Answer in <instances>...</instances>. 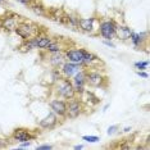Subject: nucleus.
I'll return each instance as SVG.
<instances>
[{
  "instance_id": "1",
  "label": "nucleus",
  "mask_w": 150,
  "mask_h": 150,
  "mask_svg": "<svg viewBox=\"0 0 150 150\" xmlns=\"http://www.w3.org/2000/svg\"><path fill=\"white\" fill-rule=\"evenodd\" d=\"M55 94L58 98L64 99V100H71L76 98V93H74L73 85L69 78L62 77L58 82H55Z\"/></svg>"
},
{
  "instance_id": "2",
  "label": "nucleus",
  "mask_w": 150,
  "mask_h": 150,
  "mask_svg": "<svg viewBox=\"0 0 150 150\" xmlns=\"http://www.w3.org/2000/svg\"><path fill=\"white\" fill-rule=\"evenodd\" d=\"M98 32L104 40L114 39L117 33V23L114 22V19H103L99 22Z\"/></svg>"
},
{
  "instance_id": "3",
  "label": "nucleus",
  "mask_w": 150,
  "mask_h": 150,
  "mask_svg": "<svg viewBox=\"0 0 150 150\" xmlns=\"http://www.w3.org/2000/svg\"><path fill=\"white\" fill-rule=\"evenodd\" d=\"M14 32L22 40H27L30 37L35 36L36 33H39V30H37V27L35 25H32L30 22H19V23H17Z\"/></svg>"
},
{
  "instance_id": "4",
  "label": "nucleus",
  "mask_w": 150,
  "mask_h": 150,
  "mask_svg": "<svg viewBox=\"0 0 150 150\" xmlns=\"http://www.w3.org/2000/svg\"><path fill=\"white\" fill-rule=\"evenodd\" d=\"M86 71H87L86 68L80 69L71 80L74 88V93H76V95H80V96H82L85 91H86V88H85V86H86Z\"/></svg>"
},
{
  "instance_id": "5",
  "label": "nucleus",
  "mask_w": 150,
  "mask_h": 150,
  "mask_svg": "<svg viewBox=\"0 0 150 150\" xmlns=\"http://www.w3.org/2000/svg\"><path fill=\"white\" fill-rule=\"evenodd\" d=\"M83 110V105L82 101H80L78 99L73 98L71 100H68L67 103V110H66V118L69 119H76L82 114Z\"/></svg>"
},
{
  "instance_id": "6",
  "label": "nucleus",
  "mask_w": 150,
  "mask_h": 150,
  "mask_svg": "<svg viewBox=\"0 0 150 150\" xmlns=\"http://www.w3.org/2000/svg\"><path fill=\"white\" fill-rule=\"evenodd\" d=\"M64 57L66 60L68 62H72L76 64H80L82 68H85V63H83V49L82 47H69V49L64 50Z\"/></svg>"
},
{
  "instance_id": "7",
  "label": "nucleus",
  "mask_w": 150,
  "mask_h": 150,
  "mask_svg": "<svg viewBox=\"0 0 150 150\" xmlns=\"http://www.w3.org/2000/svg\"><path fill=\"white\" fill-rule=\"evenodd\" d=\"M107 82V77L98 71H86V85L91 87H103Z\"/></svg>"
},
{
  "instance_id": "8",
  "label": "nucleus",
  "mask_w": 150,
  "mask_h": 150,
  "mask_svg": "<svg viewBox=\"0 0 150 150\" xmlns=\"http://www.w3.org/2000/svg\"><path fill=\"white\" fill-rule=\"evenodd\" d=\"M49 107L52 109V112L54 114H57L58 117L66 118V110H67V101L64 99L60 98H54L50 100Z\"/></svg>"
},
{
  "instance_id": "9",
  "label": "nucleus",
  "mask_w": 150,
  "mask_h": 150,
  "mask_svg": "<svg viewBox=\"0 0 150 150\" xmlns=\"http://www.w3.org/2000/svg\"><path fill=\"white\" fill-rule=\"evenodd\" d=\"M12 139L14 141L18 142H23V141H32L36 139V135L32 134L31 129L28 128H23V127H18L13 131L12 134Z\"/></svg>"
},
{
  "instance_id": "10",
  "label": "nucleus",
  "mask_w": 150,
  "mask_h": 150,
  "mask_svg": "<svg viewBox=\"0 0 150 150\" xmlns=\"http://www.w3.org/2000/svg\"><path fill=\"white\" fill-rule=\"evenodd\" d=\"M60 73L64 78H72L74 74H76L80 69H82V67L80 64H76V63H72V62H68L66 60L62 66H60Z\"/></svg>"
},
{
  "instance_id": "11",
  "label": "nucleus",
  "mask_w": 150,
  "mask_h": 150,
  "mask_svg": "<svg viewBox=\"0 0 150 150\" xmlns=\"http://www.w3.org/2000/svg\"><path fill=\"white\" fill-rule=\"evenodd\" d=\"M58 125V115L50 112L47 115H45L42 119L39 121V127L41 129H53Z\"/></svg>"
},
{
  "instance_id": "12",
  "label": "nucleus",
  "mask_w": 150,
  "mask_h": 150,
  "mask_svg": "<svg viewBox=\"0 0 150 150\" xmlns=\"http://www.w3.org/2000/svg\"><path fill=\"white\" fill-rule=\"evenodd\" d=\"M95 21L96 19L94 17L90 18H78V30L86 32V33H91L95 28Z\"/></svg>"
},
{
  "instance_id": "13",
  "label": "nucleus",
  "mask_w": 150,
  "mask_h": 150,
  "mask_svg": "<svg viewBox=\"0 0 150 150\" xmlns=\"http://www.w3.org/2000/svg\"><path fill=\"white\" fill-rule=\"evenodd\" d=\"M33 39H35V42H36V49H40V50H45L47 45L53 41L52 37L46 35V33H36L33 36Z\"/></svg>"
},
{
  "instance_id": "14",
  "label": "nucleus",
  "mask_w": 150,
  "mask_h": 150,
  "mask_svg": "<svg viewBox=\"0 0 150 150\" xmlns=\"http://www.w3.org/2000/svg\"><path fill=\"white\" fill-rule=\"evenodd\" d=\"M47 60H49L50 66H52L53 68H60V66L66 62V57H64V54L62 52L53 53L47 57Z\"/></svg>"
},
{
  "instance_id": "15",
  "label": "nucleus",
  "mask_w": 150,
  "mask_h": 150,
  "mask_svg": "<svg viewBox=\"0 0 150 150\" xmlns=\"http://www.w3.org/2000/svg\"><path fill=\"white\" fill-rule=\"evenodd\" d=\"M17 26V19H16V16L13 14L12 17H4L1 21V25H0V27H1L3 30H5V31H14Z\"/></svg>"
},
{
  "instance_id": "16",
  "label": "nucleus",
  "mask_w": 150,
  "mask_h": 150,
  "mask_svg": "<svg viewBox=\"0 0 150 150\" xmlns=\"http://www.w3.org/2000/svg\"><path fill=\"white\" fill-rule=\"evenodd\" d=\"M145 37H146V33L145 32H135V31H131V35H129V40H131V42L134 44L135 47H140L142 45V42L145 41Z\"/></svg>"
},
{
  "instance_id": "17",
  "label": "nucleus",
  "mask_w": 150,
  "mask_h": 150,
  "mask_svg": "<svg viewBox=\"0 0 150 150\" xmlns=\"http://www.w3.org/2000/svg\"><path fill=\"white\" fill-rule=\"evenodd\" d=\"M83 63H85V68L93 67L94 63H99V58L94 53L83 49Z\"/></svg>"
},
{
  "instance_id": "18",
  "label": "nucleus",
  "mask_w": 150,
  "mask_h": 150,
  "mask_svg": "<svg viewBox=\"0 0 150 150\" xmlns=\"http://www.w3.org/2000/svg\"><path fill=\"white\" fill-rule=\"evenodd\" d=\"M32 49H36V42H35V39L32 37H30V39L27 40H23L22 45H19L18 50L22 53H27V52H31Z\"/></svg>"
},
{
  "instance_id": "19",
  "label": "nucleus",
  "mask_w": 150,
  "mask_h": 150,
  "mask_svg": "<svg viewBox=\"0 0 150 150\" xmlns=\"http://www.w3.org/2000/svg\"><path fill=\"white\" fill-rule=\"evenodd\" d=\"M129 35H131V28L127 26H121L117 25V33H115V37H119L121 40H128Z\"/></svg>"
},
{
  "instance_id": "20",
  "label": "nucleus",
  "mask_w": 150,
  "mask_h": 150,
  "mask_svg": "<svg viewBox=\"0 0 150 150\" xmlns=\"http://www.w3.org/2000/svg\"><path fill=\"white\" fill-rule=\"evenodd\" d=\"M30 8H31V11L35 13L36 16H39V17L46 16V9L44 8L42 4H39V3H33V4L30 5Z\"/></svg>"
},
{
  "instance_id": "21",
  "label": "nucleus",
  "mask_w": 150,
  "mask_h": 150,
  "mask_svg": "<svg viewBox=\"0 0 150 150\" xmlns=\"http://www.w3.org/2000/svg\"><path fill=\"white\" fill-rule=\"evenodd\" d=\"M46 52L49 53V54H53V53H59V52H63V46L60 45L58 41H55V40H53L52 42L47 45V47H46Z\"/></svg>"
},
{
  "instance_id": "22",
  "label": "nucleus",
  "mask_w": 150,
  "mask_h": 150,
  "mask_svg": "<svg viewBox=\"0 0 150 150\" xmlns=\"http://www.w3.org/2000/svg\"><path fill=\"white\" fill-rule=\"evenodd\" d=\"M50 76H52V80H53L54 83L58 82V81H59L60 78L63 77L62 73H60V69H59V68H53L52 72H50Z\"/></svg>"
},
{
  "instance_id": "23",
  "label": "nucleus",
  "mask_w": 150,
  "mask_h": 150,
  "mask_svg": "<svg viewBox=\"0 0 150 150\" xmlns=\"http://www.w3.org/2000/svg\"><path fill=\"white\" fill-rule=\"evenodd\" d=\"M134 67L136 68V69H139V71H145L146 68L149 67V62L148 60H144V62H135Z\"/></svg>"
},
{
  "instance_id": "24",
  "label": "nucleus",
  "mask_w": 150,
  "mask_h": 150,
  "mask_svg": "<svg viewBox=\"0 0 150 150\" xmlns=\"http://www.w3.org/2000/svg\"><path fill=\"white\" fill-rule=\"evenodd\" d=\"M82 140L87 142H98L100 139H99V136H82Z\"/></svg>"
},
{
  "instance_id": "25",
  "label": "nucleus",
  "mask_w": 150,
  "mask_h": 150,
  "mask_svg": "<svg viewBox=\"0 0 150 150\" xmlns=\"http://www.w3.org/2000/svg\"><path fill=\"white\" fill-rule=\"evenodd\" d=\"M117 131H118V125H113V126H110V127H108L107 134H108L109 136H112V135L117 134Z\"/></svg>"
},
{
  "instance_id": "26",
  "label": "nucleus",
  "mask_w": 150,
  "mask_h": 150,
  "mask_svg": "<svg viewBox=\"0 0 150 150\" xmlns=\"http://www.w3.org/2000/svg\"><path fill=\"white\" fill-rule=\"evenodd\" d=\"M36 149H37V150H52V149H53V145L44 144V145H39Z\"/></svg>"
},
{
  "instance_id": "27",
  "label": "nucleus",
  "mask_w": 150,
  "mask_h": 150,
  "mask_svg": "<svg viewBox=\"0 0 150 150\" xmlns=\"http://www.w3.org/2000/svg\"><path fill=\"white\" fill-rule=\"evenodd\" d=\"M136 74H137L139 77H142V78H148V77H149L148 72H145V71H137V72H136Z\"/></svg>"
},
{
  "instance_id": "28",
  "label": "nucleus",
  "mask_w": 150,
  "mask_h": 150,
  "mask_svg": "<svg viewBox=\"0 0 150 150\" xmlns=\"http://www.w3.org/2000/svg\"><path fill=\"white\" fill-rule=\"evenodd\" d=\"M103 44H104V45H107L108 47H113V49L115 47V45L112 42V40H103Z\"/></svg>"
},
{
  "instance_id": "29",
  "label": "nucleus",
  "mask_w": 150,
  "mask_h": 150,
  "mask_svg": "<svg viewBox=\"0 0 150 150\" xmlns=\"http://www.w3.org/2000/svg\"><path fill=\"white\" fill-rule=\"evenodd\" d=\"M17 1H18L19 4L26 5V6H28V5H31V4H32V3H31V0H17Z\"/></svg>"
},
{
  "instance_id": "30",
  "label": "nucleus",
  "mask_w": 150,
  "mask_h": 150,
  "mask_svg": "<svg viewBox=\"0 0 150 150\" xmlns=\"http://www.w3.org/2000/svg\"><path fill=\"white\" fill-rule=\"evenodd\" d=\"M30 146H31V141H23L21 142L19 148H30Z\"/></svg>"
},
{
  "instance_id": "31",
  "label": "nucleus",
  "mask_w": 150,
  "mask_h": 150,
  "mask_svg": "<svg viewBox=\"0 0 150 150\" xmlns=\"http://www.w3.org/2000/svg\"><path fill=\"white\" fill-rule=\"evenodd\" d=\"M5 146H6V141L5 140H3V139H0V149L5 148Z\"/></svg>"
},
{
  "instance_id": "32",
  "label": "nucleus",
  "mask_w": 150,
  "mask_h": 150,
  "mask_svg": "<svg viewBox=\"0 0 150 150\" xmlns=\"http://www.w3.org/2000/svg\"><path fill=\"white\" fill-rule=\"evenodd\" d=\"M74 150H81V149H83V145H76V146H74V148H73Z\"/></svg>"
},
{
  "instance_id": "33",
  "label": "nucleus",
  "mask_w": 150,
  "mask_h": 150,
  "mask_svg": "<svg viewBox=\"0 0 150 150\" xmlns=\"http://www.w3.org/2000/svg\"><path fill=\"white\" fill-rule=\"evenodd\" d=\"M131 129H132V128L129 127V126H127V127H125V128H123V132H126V134H127V132H129Z\"/></svg>"
},
{
  "instance_id": "34",
  "label": "nucleus",
  "mask_w": 150,
  "mask_h": 150,
  "mask_svg": "<svg viewBox=\"0 0 150 150\" xmlns=\"http://www.w3.org/2000/svg\"><path fill=\"white\" fill-rule=\"evenodd\" d=\"M108 108H109V104H105V105H104V108H103V112H105Z\"/></svg>"
}]
</instances>
